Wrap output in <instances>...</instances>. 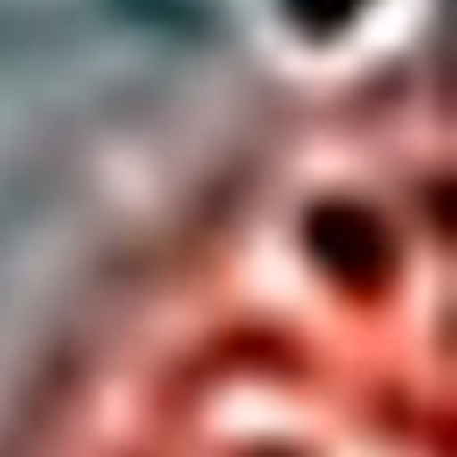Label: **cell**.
Instances as JSON below:
<instances>
[{
    "label": "cell",
    "mask_w": 457,
    "mask_h": 457,
    "mask_svg": "<svg viewBox=\"0 0 457 457\" xmlns=\"http://www.w3.org/2000/svg\"><path fill=\"white\" fill-rule=\"evenodd\" d=\"M345 213H326L313 301L295 288H238L201 332L163 401L132 426L126 457H413L401 382V251L370 282L345 276Z\"/></svg>",
    "instance_id": "1"
}]
</instances>
